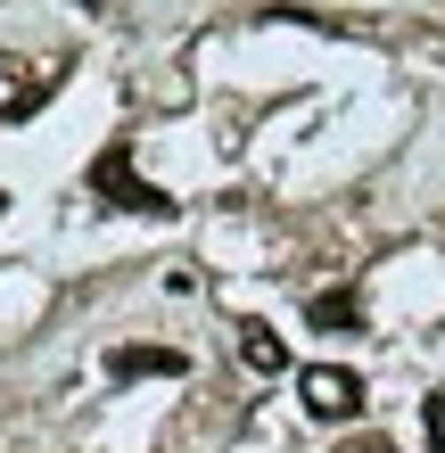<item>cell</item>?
<instances>
[{"instance_id":"cell-1","label":"cell","mask_w":445,"mask_h":453,"mask_svg":"<svg viewBox=\"0 0 445 453\" xmlns=\"http://www.w3.org/2000/svg\"><path fill=\"white\" fill-rule=\"evenodd\" d=\"M91 190L108 198L116 215H149V223H165V215H173V198L157 190V181L133 173V141H108V149L91 157Z\"/></svg>"},{"instance_id":"cell-2","label":"cell","mask_w":445,"mask_h":453,"mask_svg":"<svg viewBox=\"0 0 445 453\" xmlns=\"http://www.w3.org/2000/svg\"><path fill=\"white\" fill-rule=\"evenodd\" d=\"M297 388H305V412L313 420H355L363 412V380H355V371H338V363L297 371Z\"/></svg>"},{"instance_id":"cell-3","label":"cell","mask_w":445,"mask_h":453,"mask_svg":"<svg viewBox=\"0 0 445 453\" xmlns=\"http://www.w3.org/2000/svg\"><path fill=\"white\" fill-rule=\"evenodd\" d=\"M108 371H116V380H181L190 355H173V346H116Z\"/></svg>"},{"instance_id":"cell-4","label":"cell","mask_w":445,"mask_h":453,"mask_svg":"<svg viewBox=\"0 0 445 453\" xmlns=\"http://www.w3.org/2000/svg\"><path fill=\"white\" fill-rule=\"evenodd\" d=\"M58 83H66V66H42V74H34V83H25L17 99H0V132H17V124H34V116L50 108V99H58Z\"/></svg>"},{"instance_id":"cell-5","label":"cell","mask_w":445,"mask_h":453,"mask_svg":"<svg viewBox=\"0 0 445 453\" xmlns=\"http://www.w3.org/2000/svg\"><path fill=\"white\" fill-rule=\"evenodd\" d=\"M305 322L330 330V338H347V330H363V297H355V288H322V297L305 305Z\"/></svg>"},{"instance_id":"cell-6","label":"cell","mask_w":445,"mask_h":453,"mask_svg":"<svg viewBox=\"0 0 445 453\" xmlns=\"http://www.w3.org/2000/svg\"><path fill=\"white\" fill-rule=\"evenodd\" d=\"M240 355H248L256 371H289V346H280L265 322H240Z\"/></svg>"},{"instance_id":"cell-7","label":"cell","mask_w":445,"mask_h":453,"mask_svg":"<svg viewBox=\"0 0 445 453\" xmlns=\"http://www.w3.org/2000/svg\"><path fill=\"white\" fill-rule=\"evenodd\" d=\"M338 453H396V445H387V437H347Z\"/></svg>"},{"instance_id":"cell-8","label":"cell","mask_w":445,"mask_h":453,"mask_svg":"<svg viewBox=\"0 0 445 453\" xmlns=\"http://www.w3.org/2000/svg\"><path fill=\"white\" fill-rule=\"evenodd\" d=\"M74 9H91V17H99V9H108V0H74Z\"/></svg>"},{"instance_id":"cell-9","label":"cell","mask_w":445,"mask_h":453,"mask_svg":"<svg viewBox=\"0 0 445 453\" xmlns=\"http://www.w3.org/2000/svg\"><path fill=\"white\" fill-rule=\"evenodd\" d=\"M0 206H9V198H0Z\"/></svg>"}]
</instances>
